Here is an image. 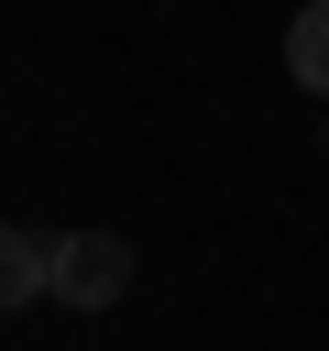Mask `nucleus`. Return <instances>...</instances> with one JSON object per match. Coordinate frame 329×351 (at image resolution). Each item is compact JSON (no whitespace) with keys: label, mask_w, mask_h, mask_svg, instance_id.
Wrapping results in <instances>:
<instances>
[{"label":"nucleus","mask_w":329,"mask_h":351,"mask_svg":"<svg viewBox=\"0 0 329 351\" xmlns=\"http://www.w3.org/2000/svg\"><path fill=\"white\" fill-rule=\"evenodd\" d=\"M33 296H55V241L22 230V219H0V318L33 307Z\"/></svg>","instance_id":"nucleus-2"},{"label":"nucleus","mask_w":329,"mask_h":351,"mask_svg":"<svg viewBox=\"0 0 329 351\" xmlns=\"http://www.w3.org/2000/svg\"><path fill=\"white\" fill-rule=\"evenodd\" d=\"M121 296H132V241L121 230H66L55 241V307L88 318V307H121Z\"/></svg>","instance_id":"nucleus-1"},{"label":"nucleus","mask_w":329,"mask_h":351,"mask_svg":"<svg viewBox=\"0 0 329 351\" xmlns=\"http://www.w3.org/2000/svg\"><path fill=\"white\" fill-rule=\"evenodd\" d=\"M285 77H296V88H318V99H329V0H307V11H296V22H285Z\"/></svg>","instance_id":"nucleus-3"}]
</instances>
